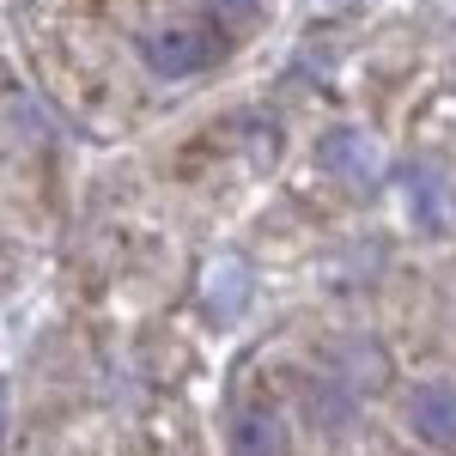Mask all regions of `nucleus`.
<instances>
[{"instance_id": "nucleus-3", "label": "nucleus", "mask_w": 456, "mask_h": 456, "mask_svg": "<svg viewBox=\"0 0 456 456\" xmlns=\"http://www.w3.org/2000/svg\"><path fill=\"white\" fill-rule=\"evenodd\" d=\"M408 426L432 451H456V384L426 378V384L408 389Z\"/></svg>"}, {"instance_id": "nucleus-4", "label": "nucleus", "mask_w": 456, "mask_h": 456, "mask_svg": "<svg viewBox=\"0 0 456 456\" xmlns=\"http://www.w3.org/2000/svg\"><path fill=\"white\" fill-rule=\"evenodd\" d=\"M316 159H322V171L341 176V183H371V176L384 171V152H378V141L365 128H329L316 141Z\"/></svg>"}, {"instance_id": "nucleus-2", "label": "nucleus", "mask_w": 456, "mask_h": 456, "mask_svg": "<svg viewBox=\"0 0 456 456\" xmlns=\"http://www.w3.org/2000/svg\"><path fill=\"white\" fill-rule=\"evenodd\" d=\"M402 201H408V219L420 225L426 238L456 232V183L438 165H408L402 171Z\"/></svg>"}, {"instance_id": "nucleus-7", "label": "nucleus", "mask_w": 456, "mask_h": 456, "mask_svg": "<svg viewBox=\"0 0 456 456\" xmlns=\"http://www.w3.org/2000/svg\"><path fill=\"white\" fill-rule=\"evenodd\" d=\"M213 25H249L256 12H262V0H208Z\"/></svg>"}, {"instance_id": "nucleus-5", "label": "nucleus", "mask_w": 456, "mask_h": 456, "mask_svg": "<svg viewBox=\"0 0 456 456\" xmlns=\"http://www.w3.org/2000/svg\"><path fill=\"white\" fill-rule=\"evenodd\" d=\"M232 456H286V420L274 408H244L232 420Z\"/></svg>"}, {"instance_id": "nucleus-1", "label": "nucleus", "mask_w": 456, "mask_h": 456, "mask_svg": "<svg viewBox=\"0 0 456 456\" xmlns=\"http://www.w3.org/2000/svg\"><path fill=\"white\" fill-rule=\"evenodd\" d=\"M141 68L152 79H189V73H201L219 55V43L208 31H189V25H165V31H141Z\"/></svg>"}, {"instance_id": "nucleus-6", "label": "nucleus", "mask_w": 456, "mask_h": 456, "mask_svg": "<svg viewBox=\"0 0 456 456\" xmlns=\"http://www.w3.org/2000/svg\"><path fill=\"white\" fill-rule=\"evenodd\" d=\"M244 292H249V274H244V262H238V256H219V262H208V305H213L219 316L238 311V305H244Z\"/></svg>"}, {"instance_id": "nucleus-8", "label": "nucleus", "mask_w": 456, "mask_h": 456, "mask_svg": "<svg viewBox=\"0 0 456 456\" xmlns=\"http://www.w3.org/2000/svg\"><path fill=\"white\" fill-rule=\"evenodd\" d=\"M0 420H6V414H0Z\"/></svg>"}]
</instances>
